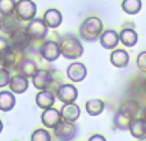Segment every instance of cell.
Segmentation results:
<instances>
[{"mask_svg": "<svg viewBox=\"0 0 146 141\" xmlns=\"http://www.w3.org/2000/svg\"><path fill=\"white\" fill-rule=\"evenodd\" d=\"M103 32V22L98 17L86 18L80 27V37L88 43L99 40Z\"/></svg>", "mask_w": 146, "mask_h": 141, "instance_id": "obj_1", "label": "cell"}, {"mask_svg": "<svg viewBox=\"0 0 146 141\" xmlns=\"http://www.w3.org/2000/svg\"><path fill=\"white\" fill-rule=\"evenodd\" d=\"M59 46H60L62 55L66 59H69V61L78 59L83 54L82 44L74 36H66V37H63L59 41Z\"/></svg>", "mask_w": 146, "mask_h": 141, "instance_id": "obj_2", "label": "cell"}, {"mask_svg": "<svg viewBox=\"0 0 146 141\" xmlns=\"http://www.w3.org/2000/svg\"><path fill=\"white\" fill-rule=\"evenodd\" d=\"M37 13V7L32 0H18L15 4V17L19 21L30 22L35 18Z\"/></svg>", "mask_w": 146, "mask_h": 141, "instance_id": "obj_3", "label": "cell"}, {"mask_svg": "<svg viewBox=\"0 0 146 141\" xmlns=\"http://www.w3.org/2000/svg\"><path fill=\"white\" fill-rule=\"evenodd\" d=\"M26 31L32 40H42L48 35V26H46L44 18H33L26 26Z\"/></svg>", "mask_w": 146, "mask_h": 141, "instance_id": "obj_4", "label": "cell"}, {"mask_svg": "<svg viewBox=\"0 0 146 141\" xmlns=\"http://www.w3.org/2000/svg\"><path fill=\"white\" fill-rule=\"evenodd\" d=\"M31 40L30 35L27 33L26 28H19L15 32H13L9 36V41H10V48L14 51H23L28 45H30Z\"/></svg>", "mask_w": 146, "mask_h": 141, "instance_id": "obj_5", "label": "cell"}, {"mask_svg": "<svg viewBox=\"0 0 146 141\" xmlns=\"http://www.w3.org/2000/svg\"><path fill=\"white\" fill-rule=\"evenodd\" d=\"M40 54L45 61L48 62H54L62 55L60 53V46L59 43L56 41H45L40 48Z\"/></svg>", "mask_w": 146, "mask_h": 141, "instance_id": "obj_6", "label": "cell"}, {"mask_svg": "<svg viewBox=\"0 0 146 141\" xmlns=\"http://www.w3.org/2000/svg\"><path fill=\"white\" fill-rule=\"evenodd\" d=\"M76 126L71 122H60L58 126L54 128V135L60 141H71L76 136Z\"/></svg>", "mask_w": 146, "mask_h": 141, "instance_id": "obj_7", "label": "cell"}, {"mask_svg": "<svg viewBox=\"0 0 146 141\" xmlns=\"http://www.w3.org/2000/svg\"><path fill=\"white\" fill-rule=\"evenodd\" d=\"M53 74L50 70H45V69H38L37 73L32 77V83L37 90L40 91H45L50 87V85L53 83Z\"/></svg>", "mask_w": 146, "mask_h": 141, "instance_id": "obj_8", "label": "cell"}, {"mask_svg": "<svg viewBox=\"0 0 146 141\" xmlns=\"http://www.w3.org/2000/svg\"><path fill=\"white\" fill-rule=\"evenodd\" d=\"M56 96L58 99L64 104H72L77 100L78 91L73 85L69 83H64V85L59 86L56 90Z\"/></svg>", "mask_w": 146, "mask_h": 141, "instance_id": "obj_9", "label": "cell"}, {"mask_svg": "<svg viewBox=\"0 0 146 141\" xmlns=\"http://www.w3.org/2000/svg\"><path fill=\"white\" fill-rule=\"evenodd\" d=\"M86 74H87V70H86L85 64L80 63V62H73L67 68V76L73 82L83 81L86 78Z\"/></svg>", "mask_w": 146, "mask_h": 141, "instance_id": "obj_10", "label": "cell"}, {"mask_svg": "<svg viewBox=\"0 0 146 141\" xmlns=\"http://www.w3.org/2000/svg\"><path fill=\"white\" fill-rule=\"evenodd\" d=\"M99 41H100V45L104 49L111 50V49H115V46L118 45L121 40H119V33L115 30H105L101 33Z\"/></svg>", "mask_w": 146, "mask_h": 141, "instance_id": "obj_11", "label": "cell"}, {"mask_svg": "<svg viewBox=\"0 0 146 141\" xmlns=\"http://www.w3.org/2000/svg\"><path fill=\"white\" fill-rule=\"evenodd\" d=\"M62 119L63 118H62L60 112L53 108L46 109L42 113V116H41V121H42L44 126L48 127V128H55L62 122Z\"/></svg>", "mask_w": 146, "mask_h": 141, "instance_id": "obj_12", "label": "cell"}, {"mask_svg": "<svg viewBox=\"0 0 146 141\" xmlns=\"http://www.w3.org/2000/svg\"><path fill=\"white\" fill-rule=\"evenodd\" d=\"M60 114L62 118L64 119L66 122H76L81 116V109L77 104L72 103V104H64L60 109Z\"/></svg>", "mask_w": 146, "mask_h": 141, "instance_id": "obj_13", "label": "cell"}, {"mask_svg": "<svg viewBox=\"0 0 146 141\" xmlns=\"http://www.w3.org/2000/svg\"><path fill=\"white\" fill-rule=\"evenodd\" d=\"M9 88H10V91L14 94H23L25 91H27V88H28V78L25 77L23 74H21V73L13 76V77L10 78Z\"/></svg>", "mask_w": 146, "mask_h": 141, "instance_id": "obj_14", "label": "cell"}, {"mask_svg": "<svg viewBox=\"0 0 146 141\" xmlns=\"http://www.w3.org/2000/svg\"><path fill=\"white\" fill-rule=\"evenodd\" d=\"M133 119H136L133 116H131V114H128L127 112L119 109V110L115 113V116H114L113 122H114L115 128H118V130H129V126H131V123L133 122Z\"/></svg>", "mask_w": 146, "mask_h": 141, "instance_id": "obj_15", "label": "cell"}, {"mask_svg": "<svg viewBox=\"0 0 146 141\" xmlns=\"http://www.w3.org/2000/svg\"><path fill=\"white\" fill-rule=\"evenodd\" d=\"M110 62L117 68H126L129 63V54L123 49H115L110 54Z\"/></svg>", "mask_w": 146, "mask_h": 141, "instance_id": "obj_16", "label": "cell"}, {"mask_svg": "<svg viewBox=\"0 0 146 141\" xmlns=\"http://www.w3.org/2000/svg\"><path fill=\"white\" fill-rule=\"evenodd\" d=\"M54 103H55V96L49 90L40 91V92L36 95V104H37L38 108L44 109V110L50 109L51 106L54 105Z\"/></svg>", "mask_w": 146, "mask_h": 141, "instance_id": "obj_17", "label": "cell"}, {"mask_svg": "<svg viewBox=\"0 0 146 141\" xmlns=\"http://www.w3.org/2000/svg\"><path fill=\"white\" fill-rule=\"evenodd\" d=\"M44 21H45L46 26L49 28H58L59 26L62 25V21H63V17H62V13L59 12L58 9H48L44 14Z\"/></svg>", "mask_w": 146, "mask_h": 141, "instance_id": "obj_18", "label": "cell"}, {"mask_svg": "<svg viewBox=\"0 0 146 141\" xmlns=\"http://www.w3.org/2000/svg\"><path fill=\"white\" fill-rule=\"evenodd\" d=\"M0 23H1V30L4 31L8 35H12L13 32H15L17 30H19L21 26L19 22H18V18L15 17V14L12 15H3V18L0 19Z\"/></svg>", "mask_w": 146, "mask_h": 141, "instance_id": "obj_19", "label": "cell"}, {"mask_svg": "<svg viewBox=\"0 0 146 141\" xmlns=\"http://www.w3.org/2000/svg\"><path fill=\"white\" fill-rule=\"evenodd\" d=\"M119 40L127 48H132L139 41V35L133 28H123L119 33Z\"/></svg>", "mask_w": 146, "mask_h": 141, "instance_id": "obj_20", "label": "cell"}, {"mask_svg": "<svg viewBox=\"0 0 146 141\" xmlns=\"http://www.w3.org/2000/svg\"><path fill=\"white\" fill-rule=\"evenodd\" d=\"M18 69H19L21 74H23L27 78H30V77L32 78L38 70L36 63L33 61H31V59H23V61L18 64Z\"/></svg>", "mask_w": 146, "mask_h": 141, "instance_id": "obj_21", "label": "cell"}, {"mask_svg": "<svg viewBox=\"0 0 146 141\" xmlns=\"http://www.w3.org/2000/svg\"><path fill=\"white\" fill-rule=\"evenodd\" d=\"M129 132L136 139H144L146 136V121L145 119H133V122L129 126Z\"/></svg>", "mask_w": 146, "mask_h": 141, "instance_id": "obj_22", "label": "cell"}, {"mask_svg": "<svg viewBox=\"0 0 146 141\" xmlns=\"http://www.w3.org/2000/svg\"><path fill=\"white\" fill-rule=\"evenodd\" d=\"M15 105V98L9 91H1L0 92V110L1 112H9L14 108Z\"/></svg>", "mask_w": 146, "mask_h": 141, "instance_id": "obj_23", "label": "cell"}, {"mask_svg": "<svg viewBox=\"0 0 146 141\" xmlns=\"http://www.w3.org/2000/svg\"><path fill=\"white\" fill-rule=\"evenodd\" d=\"M104 108H105V104L103 100H99V99H91L86 103V112H87L90 116L95 117V116H100L103 113Z\"/></svg>", "mask_w": 146, "mask_h": 141, "instance_id": "obj_24", "label": "cell"}, {"mask_svg": "<svg viewBox=\"0 0 146 141\" xmlns=\"http://www.w3.org/2000/svg\"><path fill=\"white\" fill-rule=\"evenodd\" d=\"M122 9L127 14L135 15L140 13V10L142 9V1L141 0H123L122 1Z\"/></svg>", "mask_w": 146, "mask_h": 141, "instance_id": "obj_25", "label": "cell"}, {"mask_svg": "<svg viewBox=\"0 0 146 141\" xmlns=\"http://www.w3.org/2000/svg\"><path fill=\"white\" fill-rule=\"evenodd\" d=\"M15 63V51L12 48L0 53V66L3 68H10Z\"/></svg>", "mask_w": 146, "mask_h": 141, "instance_id": "obj_26", "label": "cell"}, {"mask_svg": "<svg viewBox=\"0 0 146 141\" xmlns=\"http://www.w3.org/2000/svg\"><path fill=\"white\" fill-rule=\"evenodd\" d=\"M15 0H0V14L12 15L15 13Z\"/></svg>", "mask_w": 146, "mask_h": 141, "instance_id": "obj_27", "label": "cell"}, {"mask_svg": "<svg viewBox=\"0 0 146 141\" xmlns=\"http://www.w3.org/2000/svg\"><path fill=\"white\" fill-rule=\"evenodd\" d=\"M119 109L127 112V113L131 114V116L136 117V114L139 113V110H140V105H139V103L135 101V100H127V101H124V103L122 104Z\"/></svg>", "mask_w": 146, "mask_h": 141, "instance_id": "obj_28", "label": "cell"}, {"mask_svg": "<svg viewBox=\"0 0 146 141\" xmlns=\"http://www.w3.org/2000/svg\"><path fill=\"white\" fill-rule=\"evenodd\" d=\"M31 141H51V137L46 130H36L31 136Z\"/></svg>", "mask_w": 146, "mask_h": 141, "instance_id": "obj_29", "label": "cell"}, {"mask_svg": "<svg viewBox=\"0 0 146 141\" xmlns=\"http://www.w3.org/2000/svg\"><path fill=\"white\" fill-rule=\"evenodd\" d=\"M136 64H137V68L141 70V72L146 73V50L141 51V53L137 55Z\"/></svg>", "mask_w": 146, "mask_h": 141, "instance_id": "obj_30", "label": "cell"}, {"mask_svg": "<svg viewBox=\"0 0 146 141\" xmlns=\"http://www.w3.org/2000/svg\"><path fill=\"white\" fill-rule=\"evenodd\" d=\"M10 82V74L7 68H0V87H5Z\"/></svg>", "mask_w": 146, "mask_h": 141, "instance_id": "obj_31", "label": "cell"}, {"mask_svg": "<svg viewBox=\"0 0 146 141\" xmlns=\"http://www.w3.org/2000/svg\"><path fill=\"white\" fill-rule=\"evenodd\" d=\"M8 48H10V41L8 39H5L4 36H0V53L7 50Z\"/></svg>", "mask_w": 146, "mask_h": 141, "instance_id": "obj_32", "label": "cell"}, {"mask_svg": "<svg viewBox=\"0 0 146 141\" xmlns=\"http://www.w3.org/2000/svg\"><path fill=\"white\" fill-rule=\"evenodd\" d=\"M88 141H106L105 137L101 136V135H94V136H91Z\"/></svg>", "mask_w": 146, "mask_h": 141, "instance_id": "obj_33", "label": "cell"}, {"mask_svg": "<svg viewBox=\"0 0 146 141\" xmlns=\"http://www.w3.org/2000/svg\"><path fill=\"white\" fill-rule=\"evenodd\" d=\"M144 91H145V94H146V80L144 81Z\"/></svg>", "mask_w": 146, "mask_h": 141, "instance_id": "obj_34", "label": "cell"}, {"mask_svg": "<svg viewBox=\"0 0 146 141\" xmlns=\"http://www.w3.org/2000/svg\"><path fill=\"white\" fill-rule=\"evenodd\" d=\"M3 131V123H1V121H0V132Z\"/></svg>", "mask_w": 146, "mask_h": 141, "instance_id": "obj_35", "label": "cell"}, {"mask_svg": "<svg viewBox=\"0 0 146 141\" xmlns=\"http://www.w3.org/2000/svg\"><path fill=\"white\" fill-rule=\"evenodd\" d=\"M144 119L146 121V109H145V113H144Z\"/></svg>", "mask_w": 146, "mask_h": 141, "instance_id": "obj_36", "label": "cell"}, {"mask_svg": "<svg viewBox=\"0 0 146 141\" xmlns=\"http://www.w3.org/2000/svg\"><path fill=\"white\" fill-rule=\"evenodd\" d=\"M140 141H146V136L144 137V139H141V140H140Z\"/></svg>", "mask_w": 146, "mask_h": 141, "instance_id": "obj_37", "label": "cell"}, {"mask_svg": "<svg viewBox=\"0 0 146 141\" xmlns=\"http://www.w3.org/2000/svg\"><path fill=\"white\" fill-rule=\"evenodd\" d=\"M0 30H1V23H0Z\"/></svg>", "mask_w": 146, "mask_h": 141, "instance_id": "obj_38", "label": "cell"}]
</instances>
